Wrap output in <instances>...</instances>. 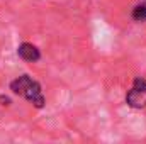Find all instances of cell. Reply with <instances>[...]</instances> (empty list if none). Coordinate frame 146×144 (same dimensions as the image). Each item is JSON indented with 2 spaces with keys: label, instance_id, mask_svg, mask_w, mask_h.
<instances>
[{
  "label": "cell",
  "instance_id": "4",
  "mask_svg": "<svg viewBox=\"0 0 146 144\" xmlns=\"http://www.w3.org/2000/svg\"><path fill=\"white\" fill-rule=\"evenodd\" d=\"M133 19H134V20H138V22L146 20V2H145V3H139V5H136V7H134V10H133Z\"/></svg>",
  "mask_w": 146,
  "mask_h": 144
},
{
  "label": "cell",
  "instance_id": "5",
  "mask_svg": "<svg viewBox=\"0 0 146 144\" xmlns=\"http://www.w3.org/2000/svg\"><path fill=\"white\" fill-rule=\"evenodd\" d=\"M0 105H10V98L5 95H0Z\"/></svg>",
  "mask_w": 146,
  "mask_h": 144
},
{
  "label": "cell",
  "instance_id": "2",
  "mask_svg": "<svg viewBox=\"0 0 146 144\" xmlns=\"http://www.w3.org/2000/svg\"><path fill=\"white\" fill-rule=\"evenodd\" d=\"M127 105L133 108H143L146 107V80L145 78H136L133 83V88L126 95Z\"/></svg>",
  "mask_w": 146,
  "mask_h": 144
},
{
  "label": "cell",
  "instance_id": "1",
  "mask_svg": "<svg viewBox=\"0 0 146 144\" xmlns=\"http://www.w3.org/2000/svg\"><path fill=\"white\" fill-rule=\"evenodd\" d=\"M10 90L15 95L24 97L27 102H31L37 108H42L44 104H46L42 90H41V85L37 83L36 80H33L29 75H21L19 78L12 80L10 81Z\"/></svg>",
  "mask_w": 146,
  "mask_h": 144
},
{
  "label": "cell",
  "instance_id": "3",
  "mask_svg": "<svg viewBox=\"0 0 146 144\" xmlns=\"http://www.w3.org/2000/svg\"><path fill=\"white\" fill-rule=\"evenodd\" d=\"M17 54H19L21 59H24V61H27V63H36V61L41 59L39 49H37L34 44H31V42H22V44L17 48Z\"/></svg>",
  "mask_w": 146,
  "mask_h": 144
}]
</instances>
